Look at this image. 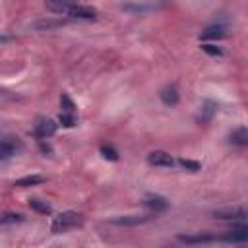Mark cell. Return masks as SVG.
Listing matches in <instances>:
<instances>
[{
	"mask_svg": "<svg viewBox=\"0 0 248 248\" xmlns=\"http://www.w3.org/2000/svg\"><path fill=\"white\" fill-rule=\"evenodd\" d=\"M81 223H83L81 213H78V211H62L52 219L50 231L52 232H66V231H70L74 227H79Z\"/></svg>",
	"mask_w": 248,
	"mask_h": 248,
	"instance_id": "6da1fadb",
	"label": "cell"
},
{
	"mask_svg": "<svg viewBox=\"0 0 248 248\" xmlns=\"http://www.w3.org/2000/svg\"><path fill=\"white\" fill-rule=\"evenodd\" d=\"M66 16L70 17H78V19H95L97 17V10L85 4H70L66 10Z\"/></svg>",
	"mask_w": 248,
	"mask_h": 248,
	"instance_id": "7a4b0ae2",
	"label": "cell"
},
{
	"mask_svg": "<svg viewBox=\"0 0 248 248\" xmlns=\"http://www.w3.org/2000/svg\"><path fill=\"white\" fill-rule=\"evenodd\" d=\"M56 128H58V124H56L54 120H50V118H39L37 124H35L33 134H35V136L39 138V141H41V140H46V138L54 136Z\"/></svg>",
	"mask_w": 248,
	"mask_h": 248,
	"instance_id": "3957f363",
	"label": "cell"
},
{
	"mask_svg": "<svg viewBox=\"0 0 248 248\" xmlns=\"http://www.w3.org/2000/svg\"><path fill=\"white\" fill-rule=\"evenodd\" d=\"M217 108H219V105H217L215 101L205 99V101L200 105V110H198V114H196V120H198L200 124H207V122H211V118L215 116Z\"/></svg>",
	"mask_w": 248,
	"mask_h": 248,
	"instance_id": "277c9868",
	"label": "cell"
},
{
	"mask_svg": "<svg viewBox=\"0 0 248 248\" xmlns=\"http://www.w3.org/2000/svg\"><path fill=\"white\" fill-rule=\"evenodd\" d=\"M147 163H149L151 167H165V169H170V167L174 165V159H172L167 151L157 149V151H151V153L147 155Z\"/></svg>",
	"mask_w": 248,
	"mask_h": 248,
	"instance_id": "5b68a950",
	"label": "cell"
},
{
	"mask_svg": "<svg viewBox=\"0 0 248 248\" xmlns=\"http://www.w3.org/2000/svg\"><path fill=\"white\" fill-rule=\"evenodd\" d=\"M178 240L184 244H207L217 240V236L209 232H194V234H178Z\"/></svg>",
	"mask_w": 248,
	"mask_h": 248,
	"instance_id": "8992f818",
	"label": "cell"
},
{
	"mask_svg": "<svg viewBox=\"0 0 248 248\" xmlns=\"http://www.w3.org/2000/svg\"><path fill=\"white\" fill-rule=\"evenodd\" d=\"M246 238H248V229L246 227H236L232 231H227L223 236H217V240H223V242H238V244L246 242Z\"/></svg>",
	"mask_w": 248,
	"mask_h": 248,
	"instance_id": "52a82bcc",
	"label": "cell"
},
{
	"mask_svg": "<svg viewBox=\"0 0 248 248\" xmlns=\"http://www.w3.org/2000/svg\"><path fill=\"white\" fill-rule=\"evenodd\" d=\"M227 35V25L225 23H211V25H207L203 31H202V39H221V37H225Z\"/></svg>",
	"mask_w": 248,
	"mask_h": 248,
	"instance_id": "ba28073f",
	"label": "cell"
},
{
	"mask_svg": "<svg viewBox=\"0 0 248 248\" xmlns=\"http://www.w3.org/2000/svg\"><path fill=\"white\" fill-rule=\"evenodd\" d=\"M19 149V143L12 138H0V161L10 159Z\"/></svg>",
	"mask_w": 248,
	"mask_h": 248,
	"instance_id": "9c48e42d",
	"label": "cell"
},
{
	"mask_svg": "<svg viewBox=\"0 0 248 248\" xmlns=\"http://www.w3.org/2000/svg\"><path fill=\"white\" fill-rule=\"evenodd\" d=\"M213 217H217V219H244L246 217V209L244 207L217 209V211H213Z\"/></svg>",
	"mask_w": 248,
	"mask_h": 248,
	"instance_id": "30bf717a",
	"label": "cell"
},
{
	"mask_svg": "<svg viewBox=\"0 0 248 248\" xmlns=\"http://www.w3.org/2000/svg\"><path fill=\"white\" fill-rule=\"evenodd\" d=\"M143 205L153 209V211H165L169 207V202L163 198V196H157V194H151V196H145L143 200Z\"/></svg>",
	"mask_w": 248,
	"mask_h": 248,
	"instance_id": "8fae6325",
	"label": "cell"
},
{
	"mask_svg": "<svg viewBox=\"0 0 248 248\" xmlns=\"http://www.w3.org/2000/svg\"><path fill=\"white\" fill-rule=\"evenodd\" d=\"M149 219H151L149 215H120V217H112L110 223H114V225H141Z\"/></svg>",
	"mask_w": 248,
	"mask_h": 248,
	"instance_id": "7c38bea8",
	"label": "cell"
},
{
	"mask_svg": "<svg viewBox=\"0 0 248 248\" xmlns=\"http://www.w3.org/2000/svg\"><path fill=\"white\" fill-rule=\"evenodd\" d=\"M161 101L167 105V107H174L176 103H178V99H180V95H178V89L174 87V85H167L165 89H161Z\"/></svg>",
	"mask_w": 248,
	"mask_h": 248,
	"instance_id": "4fadbf2b",
	"label": "cell"
},
{
	"mask_svg": "<svg viewBox=\"0 0 248 248\" xmlns=\"http://www.w3.org/2000/svg\"><path fill=\"white\" fill-rule=\"evenodd\" d=\"M229 138H231V143H234V145H242V147L248 145V130H246L244 126L232 130Z\"/></svg>",
	"mask_w": 248,
	"mask_h": 248,
	"instance_id": "5bb4252c",
	"label": "cell"
},
{
	"mask_svg": "<svg viewBox=\"0 0 248 248\" xmlns=\"http://www.w3.org/2000/svg\"><path fill=\"white\" fill-rule=\"evenodd\" d=\"M29 207H31V209H35L37 213H43V215H50V213H52V207H50L46 202L37 200V198L29 200Z\"/></svg>",
	"mask_w": 248,
	"mask_h": 248,
	"instance_id": "9a60e30c",
	"label": "cell"
},
{
	"mask_svg": "<svg viewBox=\"0 0 248 248\" xmlns=\"http://www.w3.org/2000/svg\"><path fill=\"white\" fill-rule=\"evenodd\" d=\"M43 180H45L43 176H39V174H31V176H23V178L16 180V186H19V188H25V186H35V184H41Z\"/></svg>",
	"mask_w": 248,
	"mask_h": 248,
	"instance_id": "2e32d148",
	"label": "cell"
},
{
	"mask_svg": "<svg viewBox=\"0 0 248 248\" xmlns=\"http://www.w3.org/2000/svg\"><path fill=\"white\" fill-rule=\"evenodd\" d=\"M60 107H62V112L64 114H74L76 112V105H74V101L66 93L60 95Z\"/></svg>",
	"mask_w": 248,
	"mask_h": 248,
	"instance_id": "e0dca14e",
	"label": "cell"
},
{
	"mask_svg": "<svg viewBox=\"0 0 248 248\" xmlns=\"http://www.w3.org/2000/svg\"><path fill=\"white\" fill-rule=\"evenodd\" d=\"M120 8H122V10H126V12H134V14H143V12L151 10L153 6H151V4H122Z\"/></svg>",
	"mask_w": 248,
	"mask_h": 248,
	"instance_id": "ac0fdd59",
	"label": "cell"
},
{
	"mask_svg": "<svg viewBox=\"0 0 248 248\" xmlns=\"http://www.w3.org/2000/svg\"><path fill=\"white\" fill-rule=\"evenodd\" d=\"M99 151H101V155H103L105 159H108V161H118V151H116L112 145H107V143H105V145H101Z\"/></svg>",
	"mask_w": 248,
	"mask_h": 248,
	"instance_id": "d6986e66",
	"label": "cell"
},
{
	"mask_svg": "<svg viewBox=\"0 0 248 248\" xmlns=\"http://www.w3.org/2000/svg\"><path fill=\"white\" fill-rule=\"evenodd\" d=\"M178 165H180L184 170H188V172H198V170L202 169V165H200L198 161H192V159H180Z\"/></svg>",
	"mask_w": 248,
	"mask_h": 248,
	"instance_id": "ffe728a7",
	"label": "cell"
},
{
	"mask_svg": "<svg viewBox=\"0 0 248 248\" xmlns=\"http://www.w3.org/2000/svg\"><path fill=\"white\" fill-rule=\"evenodd\" d=\"M23 217L19 213H4L0 217V225H12V223H21Z\"/></svg>",
	"mask_w": 248,
	"mask_h": 248,
	"instance_id": "44dd1931",
	"label": "cell"
},
{
	"mask_svg": "<svg viewBox=\"0 0 248 248\" xmlns=\"http://www.w3.org/2000/svg\"><path fill=\"white\" fill-rule=\"evenodd\" d=\"M68 6H70V2H46V8L56 14H66Z\"/></svg>",
	"mask_w": 248,
	"mask_h": 248,
	"instance_id": "7402d4cb",
	"label": "cell"
},
{
	"mask_svg": "<svg viewBox=\"0 0 248 248\" xmlns=\"http://www.w3.org/2000/svg\"><path fill=\"white\" fill-rule=\"evenodd\" d=\"M202 50L207 52V54H211V56H223V50L219 46H215V45H209V43L202 45Z\"/></svg>",
	"mask_w": 248,
	"mask_h": 248,
	"instance_id": "603a6c76",
	"label": "cell"
},
{
	"mask_svg": "<svg viewBox=\"0 0 248 248\" xmlns=\"http://www.w3.org/2000/svg\"><path fill=\"white\" fill-rule=\"evenodd\" d=\"M60 124L62 126H66V128H72L74 124H76V118H74V114H64V112H60Z\"/></svg>",
	"mask_w": 248,
	"mask_h": 248,
	"instance_id": "cb8c5ba5",
	"label": "cell"
},
{
	"mask_svg": "<svg viewBox=\"0 0 248 248\" xmlns=\"http://www.w3.org/2000/svg\"><path fill=\"white\" fill-rule=\"evenodd\" d=\"M39 143H41V149H43L45 153H52V149H50V145H48V143H45V140H41Z\"/></svg>",
	"mask_w": 248,
	"mask_h": 248,
	"instance_id": "d4e9b609",
	"label": "cell"
},
{
	"mask_svg": "<svg viewBox=\"0 0 248 248\" xmlns=\"http://www.w3.org/2000/svg\"><path fill=\"white\" fill-rule=\"evenodd\" d=\"M6 41H10V37H4V35H0V43H6Z\"/></svg>",
	"mask_w": 248,
	"mask_h": 248,
	"instance_id": "484cf974",
	"label": "cell"
}]
</instances>
